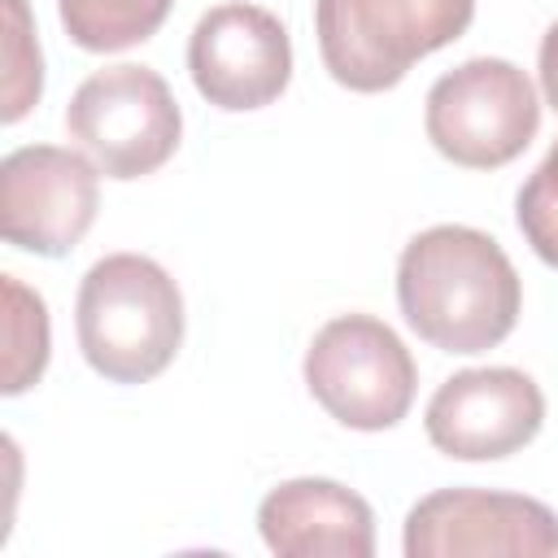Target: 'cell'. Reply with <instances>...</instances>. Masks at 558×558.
<instances>
[{"label": "cell", "instance_id": "8992f818", "mask_svg": "<svg viewBox=\"0 0 558 558\" xmlns=\"http://www.w3.org/2000/svg\"><path fill=\"white\" fill-rule=\"evenodd\" d=\"M423 122L436 153L453 166L497 170L532 144L541 126V100L514 61L471 57L432 83Z\"/></svg>", "mask_w": 558, "mask_h": 558}, {"label": "cell", "instance_id": "52a82bcc", "mask_svg": "<svg viewBox=\"0 0 558 558\" xmlns=\"http://www.w3.org/2000/svg\"><path fill=\"white\" fill-rule=\"evenodd\" d=\"M100 209V170L57 144H22L0 161V231L35 257H65Z\"/></svg>", "mask_w": 558, "mask_h": 558}, {"label": "cell", "instance_id": "2e32d148", "mask_svg": "<svg viewBox=\"0 0 558 558\" xmlns=\"http://www.w3.org/2000/svg\"><path fill=\"white\" fill-rule=\"evenodd\" d=\"M541 87H545V100L558 109V22L541 39Z\"/></svg>", "mask_w": 558, "mask_h": 558}, {"label": "cell", "instance_id": "4fadbf2b", "mask_svg": "<svg viewBox=\"0 0 558 558\" xmlns=\"http://www.w3.org/2000/svg\"><path fill=\"white\" fill-rule=\"evenodd\" d=\"M4 301H9V323H4V397L26 392L44 366H48V310L44 301L22 288L13 275H4Z\"/></svg>", "mask_w": 558, "mask_h": 558}, {"label": "cell", "instance_id": "3957f363", "mask_svg": "<svg viewBox=\"0 0 558 558\" xmlns=\"http://www.w3.org/2000/svg\"><path fill=\"white\" fill-rule=\"evenodd\" d=\"M475 0H314L327 74L349 92H388L414 61L453 44Z\"/></svg>", "mask_w": 558, "mask_h": 558}, {"label": "cell", "instance_id": "6da1fadb", "mask_svg": "<svg viewBox=\"0 0 558 558\" xmlns=\"http://www.w3.org/2000/svg\"><path fill=\"white\" fill-rule=\"evenodd\" d=\"M397 305L418 340L471 357L514 331L523 283L493 235L445 222L401 248Z\"/></svg>", "mask_w": 558, "mask_h": 558}, {"label": "cell", "instance_id": "9a60e30c", "mask_svg": "<svg viewBox=\"0 0 558 558\" xmlns=\"http://www.w3.org/2000/svg\"><path fill=\"white\" fill-rule=\"evenodd\" d=\"M9 4V44H4V61H9V78H4V122H17L44 87V61H39V44L26 26V0H4Z\"/></svg>", "mask_w": 558, "mask_h": 558}, {"label": "cell", "instance_id": "5b68a950", "mask_svg": "<svg viewBox=\"0 0 558 558\" xmlns=\"http://www.w3.org/2000/svg\"><path fill=\"white\" fill-rule=\"evenodd\" d=\"M310 397L353 432L397 427L414 401L418 366L401 336L371 314H340L305 349Z\"/></svg>", "mask_w": 558, "mask_h": 558}, {"label": "cell", "instance_id": "9c48e42d", "mask_svg": "<svg viewBox=\"0 0 558 558\" xmlns=\"http://www.w3.org/2000/svg\"><path fill=\"white\" fill-rule=\"evenodd\" d=\"M187 70L209 105L227 113L262 109L279 100V92L292 78L288 26L262 4H214L192 26Z\"/></svg>", "mask_w": 558, "mask_h": 558}, {"label": "cell", "instance_id": "7c38bea8", "mask_svg": "<svg viewBox=\"0 0 558 558\" xmlns=\"http://www.w3.org/2000/svg\"><path fill=\"white\" fill-rule=\"evenodd\" d=\"M174 0H57L65 35L87 52H122L157 35Z\"/></svg>", "mask_w": 558, "mask_h": 558}, {"label": "cell", "instance_id": "ba28073f", "mask_svg": "<svg viewBox=\"0 0 558 558\" xmlns=\"http://www.w3.org/2000/svg\"><path fill=\"white\" fill-rule=\"evenodd\" d=\"M549 558L558 514L523 493L440 488L405 514V558Z\"/></svg>", "mask_w": 558, "mask_h": 558}, {"label": "cell", "instance_id": "30bf717a", "mask_svg": "<svg viewBox=\"0 0 558 558\" xmlns=\"http://www.w3.org/2000/svg\"><path fill=\"white\" fill-rule=\"evenodd\" d=\"M427 440L458 462L519 453L545 423V397L514 366H475L449 375L427 401Z\"/></svg>", "mask_w": 558, "mask_h": 558}, {"label": "cell", "instance_id": "5bb4252c", "mask_svg": "<svg viewBox=\"0 0 558 558\" xmlns=\"http://www.w3.org/2000/svg\"><path fill=\"white\" fill-rule=\"evenodd\" d=\"M514 218L532 253L558 270V140L545 153V161L527 174V183L514 196Z\"/></svg>", "mask_w": 558, "mask_h": 558}, {"label": "cell", "instance_id": "277c9868", "mask_svg": "<svg viewBox=\"0 0 558 558\" xmlns=\"http://www.w3.org/2000/svg\"><path fill=\"white\" fill-rule=\"evenodd\" d=\"M65 131L105 179H140L174 157L183 113L157 70L122 61L87 74L74 87Z\"/></svg>", "mask_w": 558, "mask_h": 558}, {"label": "cell", "instance_id": "7a4b0ae2", "mask_svg": "<svg viewBox=\"0 0 558 558\" xmlns=\"http://www.w3.org/2000/svg\"><path fill=\"white\" fill-rule=\"evenodd\" d=\"M78 349L109 384H148L161 375L183 344V296L179 283L140 253L100 257L74 301Z\"/></svg>", "mask_w": 558, "mask_h": 558}, {"label": "cell", "instance_id": "8fae6325", "mask_svg": "<svg viewBox=\"0 0 558 558\" xmlns=\"http://www.w3.org/2000/svg\"><path fill=\"white\" fill-rule=\"evenodd\" d=\"M257 532L279 558H371L375 514L366 497L336 480L301 475L270 488L257 506Z\"/></svg>", "mask_w": 558, "mask_h": 558}]
</instances>
